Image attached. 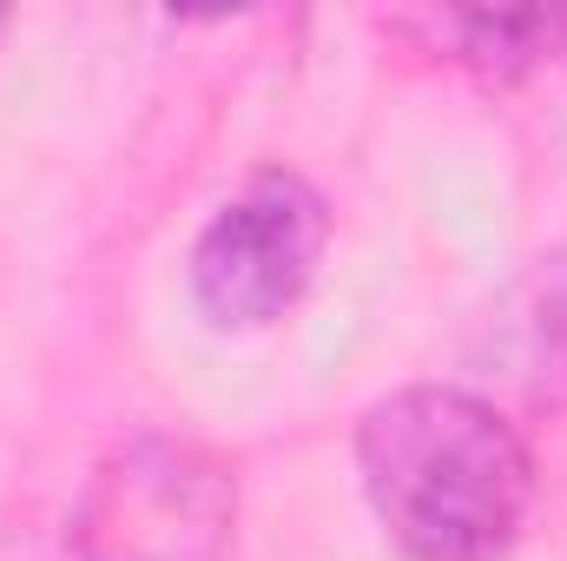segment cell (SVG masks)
I'll return each mask as SVG.
<instances>
[{
  "label": "cell",
  "mask_w": 567,
  "mask_h": 561,
  "mask_svg": "<svg viewBox=\"0 0 567 561\" xmlns=\"http://www.w3.org/2000/svg\"><path fill=\"white\" fill-rule=\"evenodd\" d=\"M370 516L410 561H502L535 509V456L515 417L462 384H410L357 422Z\"/></svg>",
  "instance_id": "obj_1"
},
{
  "label": "cell",
  "mask_w": 567,
  "mask_h": 561,
  "mask_svg": "<svg viewBox=\"0 0 567 561\" xmlns=\"http://www.w3.org/2000/svg\"><path fill=\"white\" fill-rule=\"evenodd\" d=\"M238 536V469L198 436L140 429L86 476L73 561H225Z\"/></svg>",
  "instance_id": "obj_2"
},
{
  "label": "cell",
  "mask_w": 567,
  "mask_h": 561,
  "mask_svg": "<svg viewBox=\"0 0 567 561\" xmlns=\"http://www.w3.org/2000/svg\"><path fill=\"white\" fill-rule=\"evenodd\" d=\"M330 245V205L303 172H251L192 245V304L218 330H271L303 304Z\"/></svg>",
  "instance_id": "obj_3"
},
{
  "label": "cell",
  "mask_w": 567,
  "mask_h": 561,
  "mask_svg": "<svg viewBox=\"0 0 567 561\" xmlns=\"http://www.w3.org/2000/svg\"><path fill=\"white\" fill-rule=\"evenodd\" d=\"M475 370L488 390L515 397L528 417L567 410V238L528 258L488 304L475 337Z\"/></svg>",
  "instance_id": "obj_4"
},
{
  "label": "cell",
  "mask_w": 567,
  "mask_h": 561,
  "mask_svg": "<svg viewBox=\"0 0 567 561\" xmlns=\"http://www.w3.org/2000/svg\"><path fill=\"white\" fill-rule=\"evenodd\" d=\"M396 27L423 33V47L449 53L455 67H475L482 80H528L535 67L567 53V7H442Z\"/></svg>",
  "instance_id": "obj_5"
},
{
  "label": "cell",
  "mask_w": 567,
  "mask_h": 561,
  "mask_svg": "<svg viewBox=\"0 0 567 561\" xmlns=\"http://www.w3.org/2000/svg\"><path fill=\"white\" fill-rule=\"evenodd\" d=\"M0 33H7V13H0Z\"/></svg>",
  "instance_id": "obj_6"
}]
</instances>
